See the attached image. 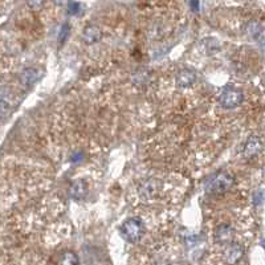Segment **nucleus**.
Listing matches in <instances>:
<instances>
[{
    "label": "nucleus",
    "instance_id": "1",
    "mask_svg": "<svg viewBox=\"0 0 265 265\" xmlns=\"http://www.w3.org/2000/svg\"><path fill=\"white\" fill-rule=\"evenodd\" d=\"M235 178L227 171H219L212 175L204 184V190L210 195H223L234 186Z\"/></svg>",
    "mask_w": 265,
    "mask_h": 265
},
{
    "label": "nucleus",
    "instance_id": "2",
    "mask_svg": "<svg viewBox=\"0 0 265 265\" xmlns=\"http://www.w3.org/2000/svg\"><path fill=\"white\" fill-rule=\"evenodd\" d=\"M146 232L145 221L141 217H129L121 224L120 234L128 243H138Z\"/></svg>",
    "mask_w": 265,
    "mask_h": 265
},
{
    "label": "nucleus",
    "instance_id": "3",
    "mask_svg": "<svg viewBox=\"0 0 265 265\" xmlns=\"http://www.w3.org/2000/svg\"><path fill=\"white\" fill-rule=\"evenodd\" d=\"M219 102L224 109H235L244 102V93L236 86L228 85L221 90L220 96H219Z\"/></svg>",
    "mask_w": 265,
    "mask_h": 265
},
{
    "label": "nucleus",
    "instance_id": "4",
    "mask_svg": "<svg viewBox=\"0 0 265 265\" xmlns=\"http://www.w3.org/2000/svg\"><path fill=\"white\" fill-rule=\"evenodd\" d=\"M161 187L162 183L159 182L158 179H146L141 183V186L138 188L139 195L145 200H152L154 198H157L161 193Z\"/></svg>",
    "mask_w": 265,
    "mask_h": 265
},
{
    "label": "nucleus",
    "instance_id": "5",
    "mask_svg": "<svg viewBox=\"0 0 265 265\" xmlns=\"http://www.w3.org/2000/svg\"><path fill=\"white\" fill-rule=\"evenodd\" d=\"M262 152V141L258 135H251L245 141L244 147H243V155L245 158H253L257 157Z\"/></svg>",
    "mask_w": 265,
    "mask_h": 265
},
{
    "label": "nucleus",
    "instance_id": "6",
    "mask_svg": "<svg viewBox=\"0 0 265 265\" xmlns=\"http://www.w3.org/2000/svg\"><path fill=\"white\" fill-rule=\"evenodd\" d=\"M44 74L45 72L40 68H27L21 73L20 81L24 86H32L37 84L44 77Z\"/></svg>",
    "mask_w": 265,
    "mask_h": 265
},
{
    "label": "nucleus",
    "instance_id": "7",
    "mask_svg": "<svg viewBox=\"0 0 265 265\" xmlns=\"http://www.w3.org/2000/svg\"><path fill=\"white\" fill-rule=\"evenodd\" d=\"M175 81L176 86H179V88H190L197 81V73L193 69L183 68L176 73Z\"/></svg>",
    "mask_w": 265,
    "mask_h": 265
},
{
    "label": "nucleus",
    "instance_id": "8",
    "mask_svg": "<svg viewBox=\"0 0 265 265\" xmlns=\"http://www.w3.org/2000/svg\"><path fill=\"white\" fill-rule=\"evenodd\" d=\"M81 37H83L84 43H86V44H96V43L101 42V39H102V31H101V28L98 27V25L90 24L84 28Z\"/></svg>",
    "mask_w": 265,
    "mask_h": 265
},
{
    "label": "nucleus",
    "instance_id": "9",
    "mask_svg": "<svg viewBox=\"0 0 265 265\" xmlns=\"http://www.w3.org/2000/svg\"><path fill=\"white\" fill-rule=\"evenodd\" d=\"M234 228L230 224H220L219 227L215 230V240L219 244H230L234 239Z\"/></svg>",
    "mask_w": 265,
    "mask_h": 265
},
{
    "label": "nucleus",
    "instance_id": "10",
    "mask_svg": "<svg viewBox=\"0 0 265 265\" xmlns=\"http://www.w3.org/2000/svg\"><path fill=\"white\" fill-rule=\"evenodd\" d=\"M68 194L73 200H83L88 195V184L85 180H74L69 187Z\"/></svg>",
    "mask_w": 265,
    "mask_h": 265
},
{
    "label": "nucleus",
    "instance_id": "11",
    "mask_svg": "<svg viewBox=\"0 0 265 265\" xmlns=\"http://www.w3.org/2000/svg\"><path fill=\"white\" fill-rule=\"evenodd\" d=\"M244 256V248L241 247L238 243H230V245H227V249H225V257H227V261L235 264V262H239Z\"/></svg>",
    "mask_w": 265,
    "mask_h": 265
},
{
    "label": "nucleus",
    "instance_id": "12",
    "mask_svg": "<svg viewBox=\"0 0 265 265\" xmlns=\"http://www.w3.org/2000/svg\"><path fill=\"white\" fill-rule=\"evenodd\" d=\"M59 264L61 265H77L80 264V258L79 256L72 251H65L61 255V258H60Z\"/></svg>",
    "mask_w": 265,
    "mask_h": 265
},
{
    "label": "nucleus",
    "instance_id": "13",
    "mask_svg": "<svg viewBox=\"0 0 265 265\" xmlns=\"http://www.w3.org/2000/svg\"><path fill=\"white\" fill-rule=\"evenodd\" d=\"M25 2L28 7L33 11H40L45 4V0H25Z\"/></svg>",
    "mask_w": 265,
    "mask_h": 265
},
{
    "label": "nucleus",
    "instance_id": "14",
    "mask_svg": "<svg viewBox=\"0 0 265 265\" xmlns=\"http://www.w3.org/2000/svg\"><path fill=\"white\" fill-rule=\"evenodd\" d=\"M80 7H81V4L79 2H70V3H68V12L70 15L79 14Z\"/></svg>",
    "mask_w": 265,
    "mask_h": 265
},
{
    "label": "nucleus",
    "instance_id": "15",
    "mask_svg": "<svg viewBox=\"0 0 265 265\" xmlns=\"http://www.w3.org/2000/svg\"><path fill=\"white\" fill-rule=\"evenodd\" d=\"M69 33V25L65 24V25H62L61 28V31H60V36H59V43H62L64 40L66 39V36H68Z\"/></svg>",
    "mask_w": 265,
    "mask_h": 265
},
{
    "label": "nucleus",
    "instance_id": "16",
    "mask_svg": "<svg viewBox=\"0 0 265 265\" xmlns=\"http://www.w3.org/2000/svg\"><path fill=\"white\" fill-rule=\"evenodd\" d=\"M83 157H84L83 153H77V154H76V153H74V154H73V157L70 159H72V162H79L80 159H83Z\"/></svg>",
    "mask_w": 265,
    "mask_h": 265
},
{
    "label": "nucleus",
    "instance_id": "17",
    "mask_svg": "<svg viewBox=\"0 0 265 265\" xmlns=\"http://www.w3.org/2000/svg\"><path fill=\"white\" fill-rule=\"evenodd\" d=\"M191 8H193L195 12L199 11V0H191Z\"/></svg>",
    "mask_w": 265,
    "mask_h": 265
},
{
    "label": "nucleus",
    "instance_id": "18",
    "mask_svg": "<svg viewBox=\"0 0 265 265\" xmlns=\"http://www.w3.org/2000/svg\"><path fill=\"white\" fill-rule=\"evenodd\" d=\"M56 4H59V6H64V4H68V0H53Z\"/></svg>",
    "mask_w": 265,
    "mask_h": 265
}]
</instances>
